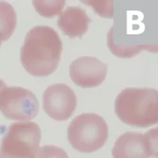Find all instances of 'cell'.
Listing matches in <instances>:
<instances>
[{
	"instance_id": "obj_1",
	"label": "cell",
	"mask_w": 158,
	"mask_h": 158,
	"mask_svg": "<svg viewBox=\"0 0 158 158\" xmlns=\"http://www.w3.org/2000/svg\"><path fill=\"white\" fill-rule=\"evenodd\" d=\"M62 42L57 32L48 26H37L26 35L20 49V62L34 77H48L56 70Z\"/></svg>"
},
{
	"instance_id": "obj_2",
	"label": "cell",
	"mask_w": 158,
	"mask_h": 158,
	"mask_svg": "<svg viewBox=\"0 0 158 158\" xmlns=\"http://www.w3.org/2000/svg\"><path fill=\"white\" fill-rule=\"evenodd\" d=\"M115 113L126 125L145 128L158 123V92L149 88H126L115 99Z\"/></svg>"
},
{
	"instance_id": "obj_3",
	"label": "cell",
	"mask_w": 158,
	"mask_h": 158,
	"mask_svg": "<svg viewBox=\"0 0 158 158\" xmlns=\"http://www.w3.org/2000/svg\"><path fill=\"white\" fill-rule=\"evenodd\" d=\"M108 126L104 118L96 113H82L70 122L68 141L81 153H93L104 147L108 138Z\"/></svg>"
},
{
	"instance_id": "obj_4",
	"label": "cell",
	"mask_w": 158,
	"mask_h": 158,
	"mask_svg": "<svg viewBox=\"0 0 158 158\" xmlns=\"http://www.w3.org/2000/svg\"><path fill=\"white\" fill-rule=\"evenodd\" d=\"M40 139L41 131L37 123H13L2 139L0 158H36Z\"/></svg>"
},
{
	"instance_id": "obj_5",
	"label": "cell",
	"mask_w": 158,
	"mask_h": 158,
	"mask_svg": "<svg viewBox=\"0 0 158 158\" xmlns=\"http://www.w3.org/2000/svg\"><path fill=\"white\" fill-rule=\"evenodd\" d=\"M39 101L31 90L22 87H6L0 92V111L11 120L28 121L39 113Z\"/></svg>"
},
{
	"instance_id": "obj_6",
	"label": "cell",
	"mask_w": 158,
	"mask_h": 158,
	"mask_svg": "<svg viewBox=\"0 0 158 158\" xmlns=\"http://www.w3.org/2000/svg\"><path fill=\"white\" fill-rule=\"evenodd\" d=\"M112 155L113 158L157 157V128L145 135L127 132L115 141Z\"/></svg>"
},
{
	"instance_id": "obj_7",
	"label": "cell",
	"mask_w": 158,
	"mask_h": 158,
	"mask_svg": "<svg viewBox=\"0 0 158 158\" xmlns=\"http://www.w3.org/2000/svg\"><path fill=\"white\" fill-rule=\"evenodd\" d=\"M43 109L53 119L65 121L75 113L77 99L73 90L64 84L48 86L42 96Z\"/></svg>"
},
{
	"instance_id": "obj_8",
	"label": "cell",
	"mask_w": 158,
	"mask_h": 158,
	"mask_svg": "<svg viewBox=\"0 0 158 158\" xmlns=\"http://www.w3.org/2000/svg\"><path fill=\"white\" fill-rule=\"evenodd\" d=\"M106 75L107 65L95 57H79L69 65V77L75 85L81 88L99 86Z\"/></svg>"
},
{
	"instance_id": "obj_9",
	"label": "cell",
	"mask_w": 158,
	"mask_h": 158,
	"mask_svg": "<svg viewBox=\"0 0 158 158\" xmlns=\"http://www.w3.org/2000/svg\"><path fill=\"white\" fill-rule=\"evenodd\" d=\"M91 21L84 9L77 6H68L57 19V26L64 35L70 39L84 37Z\"/></svg>"
},
{
	"instance_id": "obj_10",
	"label": "cell",
	"mask_w": 158,
	"mask_h": 158,
	"mask_svg": "<svg viewBox=\"0 0 158 158\" xmlns=\"http://www.w3.org/2000/svg\"><path fill=\"white\" fill-rule=\"evenodd\" d=\"M17 27V14L7 2L0 1V42L6 41L13 34Z\"/></svg>"
},
{
	"instance_id": "obj_11",
	"label": "cell",
	"mask_w": 158,
	"mask_h": 158,
	"mask_svg": "<svg viewBox=\"0 0 158 158\" xmlns=\"http://www.w3.org/2000/svg\"><path fill=\"white\" fill-rule=\"evenodd\" d=\"M107 46L111 52L114 56L121 58H128L138 55L141 51L148 50L156 52L157 46L156 45H135L133 47H120L118 46L113 40V27L108 32L107 34Z\"/></svg>"
},
{
	"instance_id": "obj_12",
	"label": "cell",
	"mask_w": 158,
	"mask_h": 158,
	"mask_svg": "<svg viewBox=\"0 0 158 158\" xmlns=\"http://www.w3.org/2000/svg\"><path fill=\"white\" fill-rule=\"evenodd\" d=\"M65 1H34L33 5L36 11L40 16L45 18H53L62 13L65 6Z\"/></svg>"
},
{
	"instance_id": "obj_13",
	"label": "cell",
	"mask_w": 158,
	"mask_h": 158,
	"mask_svg": "<svg viewBox=\"0 0 158 158\" xmlns=\"http://www.w3.org/2000/svg\"><path fill=\"white\" fill-rule=\"evenodd\" d=\"M36 158H69V156L61 148L46 145L38 149Z\"/></svg>"
},
{
	"instance_id": "obj_14",
	"label": "cell",
	"mask_w": 158,
	"mask_h": 158,
	"mask_svg": "<svg viewBox=\"0 0 158 158\" xmlns=\"http://www.w3.org/2000/svg\"><path fill=\"white\" fill-rule=\"evenodd\" d=\"M85 4H89V5H92L94 10L97 11V13L98 15H100L101 17L105 18H112L113 15V2L112 1H108L106 6H98L94 1H89V2H84Z\"/></svg>"
},
{
	"instance_id": "obj_15",
	"label": "cell",
	"mask_w": 158,
	"mask_h": 158,
	"mask_svg": "<svg viewBox=\"0 0 158 158\" xmlns=\"http://www.w3.org/2000/svg\"><path fill=\"white\" fill-rule=\"evenodd\" d=\"M6 87H7V85H6V83L2 79H0V92L4 90V89H6Z\"/></svg>"
},
{
	"instance_id": "obj_16",
	"label": "cell",
	"mask_w": 158,
	"mask_h": 158,
	"mask_svg": "<svg viewBox=\"0 0 158 158\" xmlns=\"http://www.w3.org/2000/svg\"><path fill=\"white\" fill-rule=\"evenodd\" d=\"M0 47H1V42H0Z\"/></svg>"
}]
</instances>
